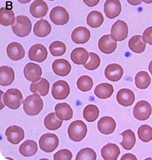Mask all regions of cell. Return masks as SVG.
<instances>
[{"label":"cell","mask_w":152,"mask_h":160,"mask_svg":"<svg viewBox=\"0 0 152 160\" xmlns=\"http://www.w3.org/2000/svg\"><path fill=\"white\" fill-rule=\"evenodd\" d=\"M24 112L29 116H36L42 110L43 102L42 99L37 93L28 96L23 102Z\"/></svg>","instance_id":"6da1fadb"},{"label":"cell","mask_w":152,"mask_h":160,"mask_svg":"<svg viewBox=\"0 0 152 160\" xmlns=\"http://www.w3.org/2000/svg\"><path fill=\"white\" fill-rule=\"evenodd\" d=\"M12 29L15 35L19 37H26L31 32V21L26 16L19 15L17 17L14 24L12 25Z\"/></svg>","instance_id":"7a4b0ae2"},{"label":"cell","mask_w":152,"mask_h":160,"mask_svg":"<svg viewBox=\"0 0 152 160\" xmlns=\"http://www.w3.org/2000/svg\"><path fill=\"white\" fill-rule=\"evenodd\" d=\"M87 133V127L81 120H76L70 124L68 128V134L70 139L75 142L82 141Z\"/></svg>","instance_id":"3957f363"},{"label":"cell","mask_w":152,"mask_h":160,"mask_svg":"<svg viewBox=\"0 0 152 160\" xmlns=\"http://www.w3.org/2000/svg\"><path fill=\"white\" fill-rule=\"evenodd\" d=\"M3 100L5 106L8 108L16 110L19 108L21 104L23 103V96L19 90L10 89L4 94Z\"/></svg>","instance_id":"277c9868"},{"label":"cell","mask_w":152,"mask_h":160,"mask_svg":"<svg viewBox=\"0 0 152 160\" xmlns=\"http://www.w3.org/2000/svg\"><path fill=\"white\" fill-rule=\"evenodd\" d=\"M40 148L46 152H52L55 150L59 144V138L56 134L46 133L43 134L39 141Z\"/></svg>","instance_id":"5b68a950"},{"label":"cell","mask_w":152,"mask_h":160,"mask_svg":"<svg viewBox=\"0 0 152 160\" xmlns=\"http://www.w3.org/2000/svg\"><path fill=\"white\" fill-rule=\"evenodd\" d=\"M133 116L140 121H145L151 116L152 108L150 104L146 100L138 102L133 108Z\"/></svg>","instance_id":"8992f818"},{"label":"cell","mask_w":152,"mask_h":160,"mask_svg":"<svg viewBox=\"0 0 152 160\" xmlns=\"http://www.w3.org/2000/svg\"><path fill=\"white\" fill-rule=\"evenodd\" d=\"M128 26L122 20H118L111 29V36L115 41H122L128 38Z\"/></svg>","instance_id":"52a82bcc"},{"label":"cell","mask_w":152,"mask_h":160,"mask_svg":"<svg viewBox=\"0 0 152 160\" xmlns=\"http://www.w3.org/2000/svg\"><path fill=\"white\" fill-rule=\"evenodd\" d=\"M50 19L53 24L56 25H64L69 21V14L64 8L57 6L51 10Z\"/></svg>","instance_id":"ba28073f"},{"label":"cell","mask_w":152,"mask_h":160,"mask_svg":"<svg viewBox=\"0 0 152 160\" xmlns=\"http://www.w3.org/2000/svg\"><path fill=\"white\" fill-rule=\"evenodd\" d=\"M48 51L42 44L37 43L29 49L28 57L32 61L41 63L45 61L48 57Z\"/></svg>","instance_id":"9c48e42d"},{"label":"cell","mask_w":152,"mask_h":160,"mask_svg":"<svg viewBox=\"0 0 152 160\" xmlns=\"http://www.w3.org/2000/svg\"><path fill=\"white\" fill-rule=\"evenodd\" d=\"M70 86L64 80H59L54 83L52 89V94L54 99L64 100L70 94Z\"/></svg>","instance_id":"30bf717a"},{"label":"cell","mask_w":152,"mask_h":160,"mask_svg":"<svg viewBox=\"0 0 152 160\" xmlns=\"http://www.w3.org/2000/svg\"><path fill=\"white\" fill-rule=\"evenodd\" d=\"M24 73L27 80L35 83L40 79L42 71L41 67L39 65L30 62L25 66Z\"/></svg>","instance_id":"8fae6325"},{"label":"cell","mask_w":152,"mask_h":160,"mask_svg":"<svg viewBox=\"0 0 152 160\" xmlns=\"http://www.w3.org/2000/svg\"><path fill=\"white\" fill-rule=\"evenodd\" d=\"M122 5L119 0H107L104 4V12L111 19H115L121 12Z\"/></svg>","instance_id":"7c38bea8"},{"label":"cell","mask_w":152,"mask_h":160,"mask_svg":"<svg viewBox=\"0 0 152 160\" xmlns=\"http://www.w3.org/2000/svg\"><path fill=\"white\" fill-rule=\"evenodd\" d=\"M7 140L12 144H18L25 137L24 130L18 126H11L5 132Z\"/></svg>","instance_id":"4fadbf2b"},{"label":"cell","mask_w":152,"mask_h":160,"mask_svg":"<svg viewBox=\"0 0 152 160\" xmlns=\"http://www.w3.org/2000/svg\"><path fill=\"white\" fill-rule=\"evenodd\" d=\"M117 47V43L111 35L108 34L102 36L98 42V48L101 52L105 54H110L115 52Z\"/></svg>","instance_id":"5bb4252c"},{"label":"cell","mask_w":152,"mask_h":160,"mask_svg":"<svg viewBox=\"0 0 152 160\" xmlns=\"http://www.w3.org/2000/svg\"><path fill=\"white\" fill-rule=\"evenodd\" d=\"M48 4L43 0H35L30 6L31 14L36 18H42L48 13Z\"/></svg>","instance_id":"9a60e30c"},{"label":"cell","mask_w":152,"mask_h":160,"mask_svg":"<svg viewBox=\"0 0 152 160\" xmlns=\"http://www.w3.org/2000/svg\"><path fill=\"white\" fill-rule=\"evenodd\" d=\"M124 75L122 67L117 63H111L107 66L105 70V76L111 82L119 81Z\"/></svg>","instance_id":"2e32d148"},{"label":"cell","mask_w":152,"mask_h":160,"mask_svg":"<svg viewBox=\"0 0 152 160\" xmlns=\"http://www.w3.org/2000/svg\"><path fill=\"white\" fill-rule=\"evenodd\" d=\"M8 57L14 61H18L24 58L25 52L24 47L18 42L10 43L7 48Z\"/></svg>","instance_id":"e0dca14e"},{"label":"cell","mask_w":152,"mask_h":160,"mask_svg":"<svg viewBox=\"0 0 152 160\" xmlns=\"http://www.w3.org/2000/svg\"><path fill=\"white\" fill-rule=\"evenodd\" d=\"M91 37L90 31L84 27L76 28L71 33V39L77 44H84Z\"/></svg>","instance_id":"ac0fdd59"},{"label":"cell","mask_w":152,"mask_h":160,"mask_svg":"<svg viewBox=\"0 0 152 160\" xmlns=\"http://www.w3.org/2000/svg\"><path fill=\"white\" fill-rule=\"evenodd\" d=\"M116 124L114 118L109 116L101 118L98 122V129L102 134L109 135L115 132Z\"/></svg>","instance_id":"d6986e66"},{"label":"cell","mask_w":152,"mask_h":160,"mask_svg":"<svg viewBox=\"0 0 152 160\" xmlns=\"http://www.w3.org/2000/svg\"><path fill=\"white\" fill-rule=\"evenodd\" d=\"M52 69L56 75L64 77L70 73L71 70V66L69 62L66 59H59L53 62Z\"/></svg>","instance_id":"ffe728a7"},{"label":"cell","mask_w":152,"mask_h":160,"mask_svg":"<svg viewBox=\"0 0 152 160\" xmlns=\"http://www.w3.org/2000/svg\"><path fill=\"white\" fill-rule=\"evenodd\" d=\"M116 100L121 105L128 107L132 106L135 102V96L131 90L122 89L116 94Z\"/></svg>","instance_id":"44dd1931"},{"label":"cell","mask_w":152,"mask_h":160,"mask_svg":"<svg viewBox=\"0 0 152 160\" xmlns=\"http://www.w3.org/2000/svg\"><path fill=\"white\" fill-rule=\"evenodd\" d=\"M102 157L106 160H116L121 154L118 146L115 144L109 143L102 147L101 151Z\"/></svg>","instance_id":"7402d4cb"},{"label":"cell","mask_w":152,"mask_h":160,"mask_svg":"<svg viewBox=\"0 0 152 160\" xmlns=\"http://www.w3.org/2000/svg\"><path fill=\"white\" fill-rule=\"evenodd\" d=\"M52 27L48 21L42 19L35 24L33 33L39 38H45L51 32Z\"/></svg>","instance_id":"603a6c76"},{"label":"cell","mask_w":152,"mask_h":160,"mask_svg":"<svg viewBox=\"0 0 152 160\" xmlns=\"http://www.w3.org/2000/svg\"><path fill=\"white\" fill-rule=\"evenodd\" d=\"M55 109L57 118L62 120L67 121L73 118V109L71 106L66 103L57 104Z\"/></svg>","instance_id":"cb8c5ba5"},{"label":"cell","mask_w":152,"mask_h":160,"mask_svg":"<svg viewBox=\"0 0 152 160\" xmlns=\"http://www.w3.org/2000/svg\"><path fill=\"white\" fill-rule=\"evenodd\" d=\"M90 57L89 53L84 48H77L71 53V61L77 65H85Z\"/></svg>","instance_id":"d4e9b609"},{"label":"cell","mask_w":152,"mask_h":160,"mask_svg":"<svg viewBox=\"0 0 152 160\" xmlns=\"http://www.w3.org/2000/svg\"><path fill=\"white\" fill-rule=\"evenodd\" d=\"M15 73L13 69L7 66L0 68V85L2 86L11 85L14 82Z\"/></svg>","instance_id":"484cf974"},{"label":"cell","mask_w":152,"mask_h":160,"mask_svg":"<svg viewBox=\"0 0 152 160\" xmlns=\"http://www.w3.org/2000/svg\"><path fill=\"white\" fill-rule=\"evenodd\" d=\"M49 88L50 84L48 80L45 78H40L38 82L32 83L30 86V90L32 93L42 96H45L48 94Z\"/></svg>","instance_id":"4316f807"},{"label":"cell","mask_w":152,"mask_h":160,"mask_svg":"<svg viewBox=\"0 0 152 160\" xmlns=\"http://www.w3.org/2000/svg\"><path fill=\"white\" fill-rule=\"evenodd\" d=\"M128 47L132 52L136 53H142L145 51L146 47V43L141 35H135L129 41Z\"/></svg>","instance_id":"83f0119b"},{"label":"cell","mask_w":152,"mask_h":160,"mask_svg":"<svg viewBox=\"0 0 152 160\" xmlns=\"http://www.w3.org/2000/svg\"><path fill=\"white\" fill-rule=\"evenodd\" d=\"M114 91L112 85L108 83H103L96 86L94 94L99 99H106L111 97Z\"/></svg>","instance_id":"f1b7e54d"},{"label":"cell","mask_w":152,"mask_h":160,"mask_svg":"<svg viewBox=\"0 0 152 160\" xmlns=\"http://www.w3.org/2000/svg\"><path fill=\"white\" fill-rule=\"evenodd\" d=\"M19 151L20 154L24 157L33 156L38 151L37 143L33 140H26L20 146Z\"/></svg>","instance_id":"f546056e"},{"label":"cell","mask_w":152,"mask_h":160,"mask_svg":"<svg viewBox=\"0 0 152 160\" xmlns=\"http://www.w3.org/2000/svg\"><path fill=\"white\" fill-rule=\"evenodd\" d=\"M121 135L123 137V140L120 144L126 150H132L136 143V136L134 132L131 130H127L122 132Z\"/></svg>","instance_id":"4dcf8cb0"},{"label":"cell","mask_w":152,"mask_h":160,"mask_svg":"<svg viewBox=\"0 0 152 160\" xmlns=\"http://www.w3.org/2000/svg\"><path fill=\"white\" fill-rule=\"evenodd\" d=\"M15 17L12 10H9L5 7L0 9V24L2 26L8 27L15 23Z\"/></svg>","instance_id":"1f68e13d"},{"label":"cell","mask_w":152,"mask_h":160,"mask_svg":"<svg viewBox=\"0 0 152 160\" xmlns=\"http://www.w3.org/2000/svg\"><path fill=\"white\" fill-rule=\"evenodd\" d=\"M104 18L102 14L97 11H93L87 17V24L92 28H97L103 24Z\"/></svg>","instance_id":"d6a6232c"},{"label":"cell","mask_w":152,"mask_h":160,"mask_svg":"<svg viewBox=\"0 0 152 160\" xmlns=\"http://www.w3.org/2000/svg\"><path fill=\"white\" fill-rule=\"evenodd\" d=\"M56 115V113H51L45 118V127L49 130H57L62 126L63 120H59Z\"/></svg>","instance_id":"836d02e7"},{"label":"cell","mask_w":152,"mask_h":160,"mask_svg":"<svg viewBox=\"0 0 152 160\" xmlns=\"http://www.w3.org/2000/svg\"><path fill=\"white\" fill-rule=\"evenodd\" d=\"M135 85L139 89H146L151 83V78L147 72L140 71L135 76Z\"/></svg>","instance_id":"e575fe53"},{"label":"cell","mask_w":152,"mask_h":160,"mask_svg":"<svg viewBox=\"0 0 152 160\" xmlns=\"http://www.w3.org/2000/svg\"><path fill=\"white\" fill-rule=\"evenodd\" d=\"M100 114L99 108L94 104L87 106L83 111V118L87 122H94Z\"/></svg>","instance_id":"d590c367"},{"label":"cell","mask_w":152,"mask_h":160,"mask_svg":"<svg viewBox=\"0 0 152 160\" xmlns=\"http://www.w3.org/2000/svg\"><path fill=\"white\" fill-rule=\"evenodd\" d=\"M78 89L83 92L90 91L93 86V80L88 76H82L77 82Z\"/></svg>","instance_id":"8d00e7d4"},{"label":"cell","mask_w":152,"mask_h":160,"mask_svg":"<svg viewBox=\"0 0 152 160\" xmlns=\"http://www.w3.org/2000/svg\"><path fill=\"white\" fill-rule=\"evenodd\" d=\"M139 138L145 142L152 140V128L147 124H143L139 128L138 131Z\"/></svg>","instance_id":"74e56055"},{"label":"cell","mask_w":152,"mask_h":160,"mask_svg":"<svg viewBox=\"0 0 152 160\" xmlns=\"http://www.w3.org/2000/svg\"><path fill=\"white\" fill-rule=\"evenodd\" d=\"M51 54L54 57H61L66 52V45L61 41H55L49 47Z\"/></svg>","instance_id":"f35d334b"},{"label":"cell","mask_w":152,"mask_h":160,"mask_svg":"<svg viewBox=\"0 0 152 160\" xmlns=\"http://www.w3.org/2000/svg\"><path fill=\"white\" fill-rule=\"evenodd\" d=\"M97 159L95 151L90 148H85L80 151L76 156V160H93Z\"/></svg>","instance_id":"ab89813d"},{"label":"cell","mask_w":152,"mask_h":160,"mask_svg":"<svg viewBox=\"0 0 152 160\" xmlns=\"http://www.w3.org/2000/svg\"><path fill=\"white\" fill-rule=\"evenodd\" d=\"M89 55L90 60L85 65H84V66L88 71H94L100 66L101 59L100 57L94 52L89 53Z\"/></svg>","instance_id":"60d3db41"},{"label":"cell","mask_w":152,"mask_h":160,"mask_svg":"<svg viewBox=\"0 0 152 160\" xmlns=\"http://www.w3.org/2000/svg\"><path fill=\"white\" fill-rule=\"evenodd\" d=\"M73 155L71 151L67 149H63L59 151L55 154L53 156V159L55 160H71Z\"/></svg>","instance_id":"b9f144b4"},{"label":"cell","mask_w":152,"mask_h":160,"mask_svg":"<svg viewBox=\"0 0 152 160\" xmlns=\"http://www.w3.org/2000/svg\"><path fill=\"white\" fill-rule=\"evenodd\" d=\"M143 39L146 43L152 45V27H148L143 33Z\"/></svg>","instance_id":"7bdbcfd3"},{"label":"cell","mask_w":152,"mask_h":160,"mask_svg":"<svg viewBox=\"0 0 152 160\" xmlns=\"http://www.w3.org/2000/svg\"><path fill=\"white\" fill-rule=\"evenodd\" d=\"M100 0H83L85 4L89 7H93L98 4Z\"/></svg>","instance_id":"ee69618b"},{"label":"cell","mask_w":152,"mask_h":160,"mask_svg":"<svg viewBox=\"0 0 152 160\" xmlns=\"http://www.w3.org/2000/svg\"><path fill=\"white\" fill-rule=\"evenodd\" d=\"M121 160H137V158L135 155H133L132 154H125V155H123Z\"/></svg>","instance_id":"f6af8a7d"},{"label":"cell","mask_w":152,"mask_h":160,"mask_svg":"<svg viewBox=\"0 0 152 160\" xmlns=\"http://www.w3.org/2000/svg\"><path fill=\"white\" fill-rule=\"evenodd\" d=\"M127 1L129 4L133 6L140 5L142 2V0H127Z\"/></svg>","instance_id":"bcb514c9"},{"label":"cell","mask_w":152,"mask_h":160,"mask_svg":"<svg viewBox=\"0 0 152 160\" xmlns=\"http://www.w3.org/2000/svg\"><path fill=\"white\" fill-rule=\"evenodd\" d=\"M31 0H18V1L21 4H27Z\"/></svg>","instance_id":"7dc6e473"},{"label":"cell","mask_w":152,"mask_h":160,"mask_svg":"<svg viewBox=\"0 0 152 160\" xmlns=\"http://www.w3.org/2000/svg\"><path fill=\"white\" fill-rule=\"evenodd\" d=\"M149 71L150 72V73H151L152 75V61L150 62L149 65Z\"/></svg>","instance_id":"c3c4849f"},{"label":"cell","mask_w":152,"mask_h":160,"mask_svg":"<svg viewBox=\"0 0 152 160\" xmlns=\"http://www.w3.org/2000/svg\"><path fill=\"white\" fill-rule=\"evenodd\" d=\"M142 2H144L146 4H152V0H142Z\"/></svg>","instance_id":"681fc988"},{"label":"cell","mask_w":152,"mask_h":160,"mask_svg":"<svg viewBox=\"0 0 152 160\" xmlns=\"http://www.w3.org/2000/svg\"><path fill=\"white\" fill-rule=\"evenodd\" d=\"M49 1H55V0H49Z\"/></svg>","instance_id":"f907efd6"}]
</instances>
